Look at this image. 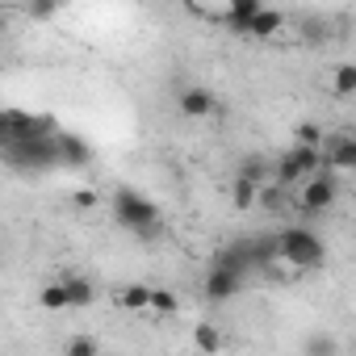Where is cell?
<instances>
[{"instance_id": "52a82bcc", "label": "cell", "mask_w": 356, "mask_h": 356, "mask_svg": "<svg viewBox=\"0 0 356 356\" xmlns=\"http://www.w3.org/2000/svg\"><path fill=\"white\" fill-rule=\"evenodd\" d=\"M92 143L84 138V134H76V130H59V168H72V172H80V168H88L92 163Z\"/></svg>"}, {"instance_id": "9c48e42d", "label": "cell", "mask_w": 356, "mask_h": 356, "mask_svg": "<svg viewBox=\"0 0 356 356\" xmlns=\"http://www.w3.org/2000/svg\"><path fill=\"white\" fill-rule=\"evenodd\" d=\"M176 105H181V113H185L189 122H206V118H214V113H218V101H214V92H210V88H202V84H193V88H181Z\"/></svg>"}, {"instance_id": "7402d4cb", "label": "cell", "mask_w": 356, "mask_h": 356, "mask_svg": "<svg viewBox=\"0 0 356 356\" xmlns=\"http://www.w3.org/2000/svg\"><path fill=\"white\" fill-rule=\"evenodd\" d=\"M193 343H197L202 352H218V348H222V335H218V327H210V323H197V331H193Z\"/></svg>"}, {"instance_id": "5bb4252c", "label": "cell", "mask_w": 356, "mask_h": 356, "mask_svg": "<svg viewBox=\"0 0 356 356\" xmlns=\"http://www.w3.org/2000/svg\"><path fill=\"white\" fill-rule=\"evenodd\" d=\"M231 202H235V210H252V206L260 202V185L252 181V176L235 172V185H231Z\"/></svg>"}, {"instance_id": "d6986e66", "label": "cell", "mask_w": 356, "mask_h": 356, "mask_svg": "<svg viewBox=\"0 0 356 356\" xmlns=\"http://www.w3.org/2000/svg\"><path fill=\"white\" fill-rule=\"evenodd\" d=\"M285 193H289V189H285L281 181H268V185H260V202H256V206H264L268 214H277V210H285Z\"/></svg>"}, {"instance_id": "277c9868", "label": "cell", "mask_w": 356, "mask_h": 356, "mask_svg": "<svg viewBox=\"0 0 356 356\" xmlns=\"http://www.w3.org/2000/svg\"><path fill=\"white\" fill-rule=\"evenodd\" d=\"M302 210L306 214H327L335 202H339V181H335V172L331 168H318V172H310L306 181H302Z\"/></svg>"}, {"instance_id": "ba28073f", "label": "cell", "mask_w": 356, "mask_h": 356, "mask_svg": "<svg viewBox=\"0 0 356 356\" xmlns=\"http://www.w3.org/2000/svg\"><path fill=\"white\" fill-rule=\"evenodd\" d=\"M323 168H331V172H356V138L352 134L323 138Z\"/></svg>"}, {"instance_id": "e0dca14e", "label": "cell", "mask_w": 356, "mask_h": 356, "mask_svg": "<svg viewBox=\"0 0 356 356\" xmlns=\"http://www.w3.org/2000/svg\"><path fill=\"white\" fill-rule=\"evenodd\" d=\"M151 285H143V281H134V285H126L122 293H118V302L126 306V310H151Z\"/></svg>"}, {"instance_id": "ac0fdd59", "label": "cell", "mask_w": 356, "mask_h": 356, "mask_svg": "<svg viewBox=\"0 0 356 356\" xmlns=\"http://www.w3.org/2000/svg\"><path fill=\"white\" fill-rule=\"evenodd\" d=\"M38 302H42V310H72V298H67V285L63 281H51L38 293Z\"/></svg>"}, {"instance_id": "8992f818", "label": "cell", "mask_w": 356, "mask_h": 356, "mask_svg": "<svg viewBox=\"0 0 356 356\" xmlns=\"http://www.w3.org/2000/svg\"><path fill=\"white\" fill-rule=\"evenodd\" d=\"M243 289V273H235L231 264H210V277H206V285H202V293L214 302V306H222V302H231L235 293Z\"/></svg>"}, {"instance_id": "7a4b0ae2", "label": "cell", "mask_w": 356, "mask_h": 356, "mask_svg": "<svg viewBox=\"0 0 356 356\" xmlns=\"http://www.w3.org/2000/svg\"><path fill=\"white\" fill-rule=\"evenodd\" d=\"M5 163L22 176H42L51 168H59V134L5 138Z\"/></svg>"}, {"instance_id": "3957f363", "label": "cell", "mask_w": 356, "mask_h": 356, "mask_svg": "<svg viewBox=\"0 0 356 356\" xmlns=\"http://www.w3.org/2000/svg\"><path fill=\"white\" fill-rule=\"evenodd\" d=\"M281 260L298 273H310V268H323L327 260V243L314 227H285L281 231Z\"/></svg>"}, {"instance_id": "484cf974", "label": "cell", "mask_w": 356, "mask_h": 356, "mask_svg": "<svg viewBox=\"0 0 356 356\" xmlns=\"http://www.w3.org/2000/svg\"><path fill=\"white\" fill-rule=\"evenodd\" d=\"M72 206H76V210H92V206H101V193H92V189H76V193H72Z\"/></svg>"}, {"instance_id": "ffe728a7", "label": "cell", "mask_w": 356, "mask_h": 356, "mask_svg": "<svg viewBox=\"0 0 356 356\" xmlns=\"http://www.w3.org/2000/svg\"><path fill=\"white\" fill-rule=\"evenodd\" d=\"M59 9H63V0H26V13H30V22H51Z\"/></svg>"}, {"instance_id": "2e32d148", "label": "cell", "mask_w": 356, "mask_h": 356, "mask_svg": "<svg viewBox=\"0 0 356 356\" xmlns=\"http://www.w3.org/2000/svg\"><path fill=\"white\" fill-rule=\"evenodd\" d=\"M298 38L310 42V47H323V42L331 38V22H323V17H302V22H298Z\"/></svg>"}, {"instance_id": "cb8c5ba5", "label": "cell", "mask_w": 356, "mask_h": 356, "mask_svg": "<svg viewBox=\"0 0 356 356\" xmlns=\"http://www.w3.org/2000/svg\"><path fill=\"white\" fill-rule=\"evenodd\" d=\"M260 9H264V0H227V13H231V17H243L248 26H252V17H256Z\"/></svg>"}, {"instance_id": "9a60e30c", "label": "cell", "mask_w": 356, "mask_h": 356, "mask_svg": "<svg viewBox=\"0 0 356 356\" xmlns=\"http://www.w3.org/2000/svg\"><path fill=\"white\" fill-rule=\"evenodd\" d=\"M331 92H335L339 101H352V97H356V63H339V67L331 72Z\"/></svg>"}, {"instance_id": "8fae6325", "label": "cell", "mask_w": 356, "mask_h": 356, "mask_svg": "<svg viewBox=\"0 0 356 356\" xmlns=\"http://www.w3.org/2000/svg\"><path fill=\"white\" fill-rule=\"evenodd\" d=\"M239 172H243V176H252L256 185H268V181H277V159H268V155L252 151V155H243Z\"/></svg>"}, {"instance_id": "4316f807", "label": "cell", "mask_w": 356, "mask_h": 356, "mask_svg": "<svg viewBox=\"0 0 356 356\" xmlns=\"http://www.w3.org/2000/svg\"><path fill=\"white\" fill-rule=\"evenodd\" d=\"M323 352H335V339H331V335H314V339L306 343V356H323Z\"/></svg>"}, {"instance_id": "4fadbf2b", "label": "cell", "mask_w": 356, "mask_h": 356, "mask_svg": "<svg viewBox=\"0 0 356 356\" xmlns=\"http://www.w3.org/2000/svg\"><path fill=\"white\" fill-rule=\"evenodd\" d=\"M63 285H67L72 310H80V306H92V298H97V285H92L88 277H80V273H67V277H63Z\"/></svg>"}, {"instance_id": "5b68a950", "label": "cell", "mask_w": 356, "mask_h": 356, "mask_svg": "<svg viewBox=\"0 0 356 356\" xmlns=\"http://www.w3.org/2000/svg\"><path fill=\"white\" fill-rule=\"evenodd\" d=\"M0 134H5V138L59 134V122H55L51 113H26V109H5V113H0Z\"/></svg>"}, {"instance_id": "d4e9b609", "label": "cell", "mask_w": 356, "mask_h": 356, "mask_svg": "<svg viewBox=\"0 0 356 356\" xmlns=\"http://www.w3.org/2000/svg\"><path fill=\"white\" fill-rule=\"evenodd\" d=\"M293 143H310V147H323V130L314 122H298L293 126Z\"/></svg>"}, {"instance_id": "44dd1931", "label": "cell", "mask_w": 356, "mask_h": 356, "mask_svg": "<svg viewBox=\"0 0 356 356\" xmlns=\"http://www.w3.org/2000/svg\"><path fill=\"white\" fill-rule=\"evenodd\" d=\"M151 310H155L159 318H172L176 310H181V302H176L172 289H155V293H151Z\"/></svg>"}, {"instance_id": "6da1fadb", "label": "cell", "mask_w": 356, "mask_h": 356, "mask_svg": "<svg viewBox=\"0 0 356 356\" xmlns=\"http://www.w3.org/2000/svg\"><path fill=\"white\" fill-rule=\"evenodd\" d=\"M109 214H113V222H118L122 231H130V235H138V239H147V243H155V239L163 235V214H159V206H155L151 197H143L138 189H130V185L113 189Z\"/></svg>"}, {"instance_id": "603a6c76", "label": "cell", "mask_w": 356, "mask_h": 356, "mask_svg": "<svg viewBox=\"0 0 356 356\" xmlns=\"http://www.w3.org/2000/svg\"><path fill=\"white\" fill-rule=\"evenodd\" d=\"M63 352H67V356H97V352H101V339H92V335H72V339L63 343Z\"/></svg>"}, {"instance_id": "7c38bea8", "label": "cell", "mask_w": 356, "mask_h": 356, "mask_svg": "<svg viewBox=\"0 0 356 356\" xmlns=\"http://www.w3.org/2000/svg\"><path fill=\"white\" fill-rule=\"evenodd\" d=\"M285 26H289V17H285L281 9H268V5H264V9L252 17V38H273V34H281Z\"/></svg>"}, {"instance_id": "30bf717a", "label": "cell", "mask_w": 356, "mask_h": 356, "mask_svg": "<svg viewBox=\"0 0 356 356\" xmlns=\"http://www.w3.org/2000/svg\"><path fill=\"white\" fill-rule=\"evenodd\" d=\"M243 243H248L252 268H264V264H277V260H281V235H252V239H243Z\"/></svg>"}]
</instances>
